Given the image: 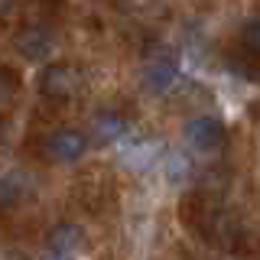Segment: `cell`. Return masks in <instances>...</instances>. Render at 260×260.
Segmentation results:
<instances>
[{
	"mask_svg": "<svg viewBox=\"0 0 260 260\" xmlns=\"http://www.w3.org/2000/svg\"><path fill=\"white\" fill-rule=\"evenodd\" d=\"M36 85L49 101H72L85 91V72L72 62H49L43 65Z\"/></svg>",
	"mask_w": 260,
	"mask_h": 260,
	"instance_id": "obj_1",
	"label": "cell"
},
{
	"mask_svg": "<svg viewBox=\"0 0 260 260\" xmlns=\"http://www.w3.org/2000/svg\"><path fill=\"white\" fill-rule=\"evenodd\" d=\"M13 49L29 62H46V59L55 55L59 39H55V32L46 29V26H26V29H20L13 36Z\"/></svg>",
	"mask_w": 260,
	"mask_h": 260,
	"instance_id": "obj_2",
	"label": "cell"
},
{
	"mask_svg": "<svg viewBox=\"0 0 260 260\" xmlns=\"http://www.w3.org/2000/svg\"><path fill=\"white\" fill-rule=\"evenodd\" d=\"M185 143L192 146V150H199V153H215V150H221L224 140H228V134H224V124L221 120H215V117H192V120H185Z\"/></svg>",
	"mask_w": 260,
	"mask_h": 260,
	"instance_id": "obj_3",
	"label": "cell"
},
{
	"mask_svg": "<svg viewBox=\"0 0 260 260\" xmlns=\"http://www.w3.org/2000/svg\"><path fill=\"white\" fill-rule=\"evenodd\" d=\"M140 81H143V88L150 94H173L176 88H179V81H182V75H179V65L173 59H150L143 65V72H140Z\"/></svg>",
	"mask_w": 260,
	"mask_h": 260,
	"instance_id": "obj_4",
	"label": "cell"
},
{
	"mask_svg": "<svg viewBox=\"0 0 260 260\" xmlns=\"http://www.w3.org/2000/svg\"><path fill=\"white\" fill-rule=\"evenodd\" d=\"M85 150H88V137L81 130H72V127L55 130L46 140V156L55 162H75L85 156Z\"/></svg>",
	"mask_w": 260,
	"mask_h": 260,
	"instance_id": "obj_5",
	"label": "cell"
},
{
	"mask_svg": "<svg viewBox=\"0 0 260 260\" xmlns=\"http://www.w3.org/2000/svg\"><path fill=\"white\" fill-rule=\"evenodd\" d=\"M120 159L130 169H150L153 162L162 159V143L156 137H127L120 143Z\"/></svg>",
	"mask_w": 260,
	"mask_h": 260,
	"instance_id": "obj_6",
	"label": "cell"
},
{
	"mask_svg": "<svg viewBox=\"0 0 260 260\" xmlns=\"http://www.w3.org/2000/svg\"><path fill=\"white\" fill-rule=\"evenodd\" d=\"M85 228L75 221H59L52 231L46 234V247L49 254H59V257H75L85 250Z\"/></svg>",
	"mask_w": 260,
	"mask_h": 260,
	"instance_id": "obj_7",
	"label": "cell"
},
{
	"mask_svg": "<svg viewBox=\"0 0 260 260\" xmlns=\"http://www.w3.org/2000/svg\"><path fill=\"white\" fill-rule=\"evenodd\" d=\"M88 137H91L94 143H124L130 137V124H127V117H120L117 111H101V114H94L91 134Z\"/></svg>",
	"mask_w": 260,
	"mask_h": 260,
	"instance_id": "obj_8",
	"label": "cell"
},
{
	"mask_svg": "<svg viewBox=\"0 0 260 260\" xmlns=\"http://www.w3.org/2000/svg\"><path fill=\"white\" fill-rule=\"evenodd\" d=\"M23 202V182L16 176H4L0 179V211L13 208Z\"/></svg>",
	"mask_w": 260,
	"mask_h": 260,
	"instance_id": "obj_9",
	"label": "cell"
},
{
	"mask_svg": "<svg viewBox=\"0 0 260 260\" xmlns=\"http://www.w3.org/2000/svg\"><path fill=\"white\" fill-rule=\"evenodd\" d=\"M162 169H166V176H169V182H176V185H182L185 179H189L192 173V159H185L182 153H169V159L162 162Z\"/></svg>",
	"mask_w": 260,
	"mask_h": 260,
	"instance_id": "obj_10",
	"label": "cell"
},
{
	"mask_svg": "<svg viewBox=\"0 0 260 260\" xmlns=\"http://www.w3.org/2000/svg\"><path fill=\"white\" fill-rule=\"evenodd\" d=\"M241 43H244L247 52L260 55V16H250V20L241 26Z\"/></svg>",
	"mask_w": 260,
	"mask_h": 260,
	"instance_id": "obj_11",
	"label": "cell"
},
{
	"mask_svg": "<svg viewBox=\"0 0 260 260\" xmlns=\"http://www.w3.org/2000/svg\"><path fill=\"white\" fill-rule=\"evenodd\" d=\"M10 81H13V75H7V72L0 69V104H4L7 98L13 94V88H16V85H10Z\"/></svg>",
	"mask_w": 260,
	"mask_h": 260,
	"instance_id": "obj_12",
	"label": "cell"
},
{
	"mask_svg": "<svg viewBox=\"0 0 260 260\" xmlns=\"http://www.w3.org/2000/svg\"><path fill=\"white\" fill-rule=\"evenodd\" d=\"M0 260H29V257L20 254V250H4V254H0Z\"/></svg>",
	"mask_w": 260,
	"mask_h": 260,
	"instance_id": "obj_13",
	"label": "cell"
},
{
	"mask_svg": "<svg viewBox=\"0 0 260 260\" xmlns=\"http://www.w3.org/2000/svg\"><path fill=\"white\" fill-rule=\"evenodd\" d=\"M10 7H13V0H0V16L10 13Z\"/></svg>",
	"mask_w": 260,
	"mask_h": 260,
	"instance_id": "obj_14",
	"label": "cell"
},
{
	"mask_svg": "<svg viewBox=\"0 0 260 260\" xmlns=\"http://www.w3.org/2000/svg\"><path fill=\"white\" fill-rule=\"evenodd\" d=\"M46 260H75V257H59V254H49Z\"/></svg>",
	"mask_w": 260,
	"mask_h": 260,
	"instance_id": "obj_15",
	"label": "cell"
}]
</instances>
